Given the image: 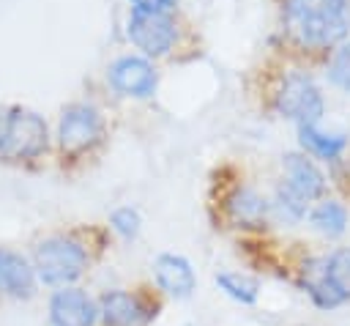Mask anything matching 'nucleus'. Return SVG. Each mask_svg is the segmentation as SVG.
Instances as JSON below:
<instances>
[{"instance_id":"obj_8","label":"nucleus","mask_w":350,"mask_h":326,"mask_svg":"<svg viewBox=\"0 0 350 326\" xmlns=\"http://www.w3.org/2000/svg\"><path fill=\"white\" fill-rule=\"evenodd\" d=\"M150 315L153 312L126 290H107L98 301V318L104 326H145Z\"/></svg>"},{"instance_id":"obj_14","label":"nucleus","mask_w":350,"mask_h":326,"mask_svg":"<svg viewBox=\"0 0 350 326\" xmlns=\"http://www.w3.org/2000/svg\"><path fill=\"white\" fill-rule=\"evenodd\" d=\"M304 290L309 293V299L317 304V307H323V310H334V307H339L342 301L334 296V290H331V285H328V279H325V271H323V260H314V263H309V266H304Z\"/></svg>"},{"instance_id":"obj_17","label":"nucleus","mask_w":350,"mask_h":326,"mask_svg":"<svg viewBox=\"0 0 350 326\" xmlns=\"http://www.w3.org/2000/svg\"><path fill=\"white\" fill-rule=\"evenodd\" d=\"M216 285L235 301L241 304H254L257 301V293H260V282L254 277H246V274H232V271H221L216 274Z\"/></svg>"},{"instance_id":"obj_16","label":"nucleus","mask_w":350,"mask_h":326,"mask_svg":"<svg viewBox=\"0 0 350 326\" xmlns=\"http://www.w3.org/2000/svg\"><path fill=\"white\" fill-rule=\"evenodd\" d=\"M312 227L323 236H339L347 227V211L336 200H325L312 211Z\"/></svg>"},{"instance_id":"obj_21","label":"nucleus","mask_w":350,"mask_h":326,"mask_svg":"<svg viewBox=\"0 0 350 326\" xmlns=\"http://www.w3.org/2000/svg\"><path fill=\"white\" fill-rule=\"evenodd\" d=\"M109 222H112L115 233H120L123 238H134L139 230V214L134 208H118Z\"/></svg>"},{"instance_id":"obj_1","label":"nucleus","mask_w":350,"mask_h":326,"mask_svg":"<svg viewBox=\"0 0 350 326\" xmlns=\"http://www.w3.org/2000/svg\"><path fill=\"white\" fill-rule=\"evenodd\" d=\"M290 33L306 47H331L350 30V0H287Z\"/></svg>"},{"instance_id":"obj_7","label":"nucleus","mask_w":350,"mask_h":326,"mask_svg":"<svg viewBox=\"0 0 350 326\" xmlns=\"http://www.w3.org/2000/svg\"><path fill=\"white\" fill-rule=\"evenodd\" d=\"M98 318V307L79 288H60L49 301L52 326H93Z\"/></svg>"},{"instance_id":"obj_5","label":"nucleus","mask_w":350,"mask_h":326,"mask_svg":"<svg viewBox=\"0 0 350 326\" xmlns=\"http://www.w3.org/2000/svg\"><path fill=\"white\" fill-rule=\"evenodd\" d=\"M129 38L145 55H164L175 41V22L167 14L134 11L129 19Z\"/></svg>"},{"instance_id":"obj_13","label":"nucleus","mask_w":350,"mask_h":326,"mask_svg":"<svg viewBox=\"0 0 350 326\" xmlns=\"http://www.w3.org/2000/svg\"><path fill=\"white\" fill-rule=\"evenodd\" d=\"M227 214L235 225L243 227H260L268 216V203L254 192V189H235L227 197Z\"/></svg>"},{"instance_id":"obj_6","label":"nucleus","mask_w":350,"mask_h":326,"mask_svg":"<svg viewBox=\"0 0 350 326\" xmlns=\"http://www.w3.org/2000/svg\"><path fill=\"white\" fill-rule=\"evenodd\" d=\"M60 148L68 151V153H77V151H85L90 148L98 137H101V118L93 107H85V104H74L63 112L60 118Z\"/></svg>"},{"instance_id":"obj_20","label":"nucleus","mask_w":350,"mask_h":326,"mask_svg":"<svg viewBox=\"0 0 350 326\" xmlns=\"http://www.w3.org/2000/svg\"><path fill=\"white\" fill-rule=\"evenodd\" d=\"M328 74H331V79H334L339 88H347V90H350V44H345V47L334 55Z\"/></svg>"},{"instance_id":"obj_10","label":"nucleus","mask_w":350,"mask_h":326,"mask_svg":"<svg viewBox=\"0 0 350 326\" xmlns=\"http://www.w3.org/2000/svg\"><path fill=\"white\" fill-rule=\"evenodd\" d=\"M36 290V268L16 252L0 249V293L11 299H30Z\"/></svg>"},{"instance_id":"obj_12","label":"nucleus","mask_w":350,"mask_h":326,"mask_svg":"<svg viewBox=\"0 0 350 326\" xmlns=\"http://www.w3.org/2000/svg\"><path fill=\"white\" fill-rule=\"evenodd\" d=\"M153 271H156V282L161 285V290H167L170 296H178V299L191 296V290L197 285L191 263L180 255H159L153 263Z\"/></svg>"},{"instance_id":"obj_3","label":"nucleus","mask_w":350,"mask_h":326,"mask_svg":"<svg viewBox=\"0 0 350 326\" xmlns=\"http://www.w3.org/2000/svg\"><path fill=\"white\" fill-rule=\"evenodd\" d=\"M46 148V123L27 110H14L0 121V159H33Z\"/></svg>"},{"instance_id":"obj_18","label":"nucleus","mask_w":350,"mask_h":326,"mask_svg":"<svg viewBox=\"0 0 350 326\" xmlns=\"http://www.w3.org/2000/svg\"><path fill=\"white\" fill-rule=\"evenodd\" d=\"M301 142L323 159H336L347 145L342 134H325V131H317L314 126H301Z\"/></svg>"},{"instance_id":"obj_11","label":"nucleus","mask_w":350,"mask_h":326,"mask_svg":"<svg viewBox=\"0 0 350 326\" xmlns=\"http://www.w3.org/2000/svg\"><path fill=\"white\" fill-rule=\"evenodd\" d=\"M282 167H284V186H290L301 200H314V197H320L325 192L323 173L306 156L287 153L282 159Z\"/></svg>"},{"instance_id":"obj_2","label":"nucleus","mask_w":350,"mask_h":326,"mask_svg":"<svg viewBox=\"0 0 350 326\" xmlns=\"http://www.w3.org/2000/svg\"><path fill=\"white\" fill-rule=\"evenodd\" d=\"M33 268L38 274L41 282L46 285H68L77 277H82V271L88 268V252L82 249V244H77L74 238L66 236H52L46 241H41L36 247L33 255Z\"/></svg>"},{"instance_id":"obj_22","label":"nucleus","mask_w":350,"mask_h":326,"mask_svg":"<svg viewBox=\"0 0 350 326\" xmlns=\"http://www.w3.org/2000/svg\"><path fill=\"white\" fill-rule=\"evenodd\" d=\"M134 11H153V14H167V8L175 5V0H131Z\"/></svg>"},{"instance_id":"obj_9","label":"nucleus","mask_w":350,"mask_h":326,"mask_svg":"<svg viewBox=\"0 0 350 326\" xmlns=\"http://www.w3.org/2000/svg\"><path fill=\"white\" fill-rule=\"evenodd\" d=\"M109 79L112 85L126 93V96H150L156 88V71L148 60L142 58H120L112 68H109Z\"/></svg>"},{"instance_id":"obj_4","label":"nucleus","mask_w":350,"mask_h":326,"mask_svg":"<svg viewBox=\"0 0 350 326\" xmlns=\"http://www.w3.org/2000/svg\"><path fill=\"white\" fill-rule=\"evenodd\" d=\"M276 107L282 115L298 121L301 126H314V121L323 115V96L309 77L290 74L276 93Z\"/></svg>"},{"instance_id":"obj_15","label":"nucleus","mask_w":350,"mask_h":326,"mask_svg":"<svg viewBox=\"0 0 350 326\" xmlns=\"http://www.w3.org/2000/svg\"><path fill=\"white\" fill-rule=\"evenodd\" d=\"M325 279L339 301H350V249H336L323 260Z\"/></svg>"},{"instance_id":"obj_19","label":"nucleus","mask_w":350,"mask_h":326,"mask_svg":"<svg viewBox=\"0 0 350 326\" xmlns=\"http://www.w3.org/2000/svg\"><path fill=\"white\" fill-rule=\"evenodd\" d=\"M273 211L279 219L284 222H298L304 214H306V200H301L290 186H279L276 189V200H273Z\"/></svg>"}]
</instances>
